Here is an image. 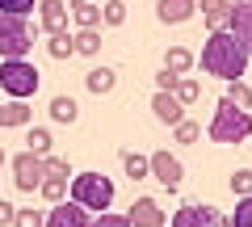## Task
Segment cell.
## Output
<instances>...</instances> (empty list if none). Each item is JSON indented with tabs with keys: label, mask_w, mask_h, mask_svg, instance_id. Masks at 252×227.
Segmentation results:
<instances>
[{
	"label": "cell",
	"mask_w": 252,
	"mask_h": 227,
	"mask_svg": "<svg viewBox=\"0 0 252 227\" xmlns=\"http://www.w3.org/2000/svg\"><path fill=\"white\" fill-rule=\"evenodd\" d=\"M210 227H231V223H227V219H223V215H219V210H215V206H210Z\"/></svg>",
	"instance_id": "38"
},
{
	"label": "cell",
	"mask_w": 252,
	"mask_h": 227,
	"mask_svg": "<svg viewBox=\"0 0 252 227\" xmlns=\"http://www.w3.org/2000/svg\"><path fill=\"white\" fill-rule=\"evenodd\" d=\"M202 72L219 76V80H227V84L244 80V72H248V51H244L227 30H215V34L206 38V46H202Z\"/></svg>",
	"instance_id": "1"
},
{
	"label": "cell",
	"mask_w": 252,
	"mask_h": 227,
	"mask_svg": "<svg viewBox=\"0 0 252 227\" xmlns=\"http://www.w3.org/2000/svg\"><path fill=\"white\" fill-rule=\"evenodd\" d=\"M67 194H72V202L84 206V210H105L109 202H114V181H109L105 173H76L72 181H67Z\"/></svg>",
	"instance_id": "4"
},
{
	"label": "cell",
	"mask_w": 252,
	"mask_h": 227,
	"mask_svg": "<svg viewBox=\"0 0 252 227\" xmlns=\"http://www.w3.org/2000/svg\"><path fill=\"white\" fill-rule=\"evenodd\" d=\"M0 13H9V17H30V13H34V0H0Z\"/></svg>",
	"instance_id": "32"
},
{
	"label": "cell",
	"mask_w": 252,
	"mask_h": 227,
	"mask_svg": "<svg viewBox=\"0 0 252 227\" xmlns=\"http://www.w3.org/2000/svg\"><path fill=\"white\" fill-rule=\"evenodd\" d=\"M30 46H34L30 21H26V17H9V13H0V59H26Z\"/></svg>",
	"instance_id": "5"
},
{
	"label": "cell",
	"mask_w": 252,
	"mask_h": 227,
	"mask_svg": "<svg viewBox=\"0 0 252 227\" xmlns=\"http://www.w3.org/2000/svg\"><path fill=\"white\" fill-rule=\"evenodd\" d=\"M122 164H126V177H130V181H143V177H152V173H147V156L126 152V156H122Z\"/></svg>",
	"instance_id": "24"
},
{
	"label": "cell",
	"mask_w": 252,
	"mask_h": 227,
	"mask_svg": "<svg viewBox=\"0 0 252 227\" xmlns=\"http://www.w3.org/2000/svg\"><path fill=\"white\" fill-rule=\"evenodd\" d=\"M89 227H130V223H126V215H109V210H101L97 219H89Z\"/></svg>",
	"instance_id": "34"
},
{
	"label": "cell",
	"mask_w": 252,
	"mask_h": 227,
	"mask_svg": "<svg viewBox=\"0 0 252 227\" xmlns=\"http://www.w3.org/2000/svg\"><path fill=\"white\" fill-rule=\"evenodd\" d=\"M51 118H55V122H63V127H72V122L80 118V105H76V97L59 93V97L51 101Z\"/></svg>",
	"instance_id": "18"
},
{
	"label": "cell",
	"mask_w": 252,
	"mask_h": 227,
	"mask_svg": "<svg viewBox=\"0 0 252 227\" xmlns=\"http://www.w3.org/2000/svg\"><path fill=\"white\" fill-rule=\"evenodd\" d=\"M42 210H34V206H17V215H13V227H42Z\"/></svg>",
	"instance_id": "29"
},
{
	"label": "cell",
	"mask_w": 252,
	"mask_h": 227,
	"mask_svg": "<svg viewBox=\"0 0 252 227\" xmlns=\"http://www.w3.org/2000/svg\"><path fill=\"white\" fill-rule=\"evenodd\" d=\"M38 17L46 34H67V0H38Z\"/></svg>",
	"instance_id": "11"
},
{
	"label": "cell",
	"mask_w": 252,
	"mask_h": 227,
	"mask_svg": "<svg viewBox=\"0 0 252 227\" xmlns=\"http://www.w3.org/2000/svg\"><path fill=\"white\" fill-rule=\"evenodd\" d=\"M231 227H252V194L248 198H240V206H235V215L227 219Z\"/></svg>",
	"instance_id": "31"
},
{
	"label": "cell",
	"mask_w": 252,
	"mask_h": 227,
	"mask_svg": "<svg viewBox=\"0 0 252 227\" xmlns=\"http://www.w3.org/2000/svg\"><path fill=\"white\" fill-rule=\"evenodd\" d=\"M172 97H177L181 105H193V101L202 97V84H198V80H177V89H172Z\"/></svg>",
	"instance_id": "26"
},
{
	"label": "cell",
	"mask_w": 252,
	"mask_h": 227,
	"mask_svg": "<svg viewBox=\"0 0 252 227\" xmlns=\"http://www.w3.org/2000/svg\"><path fill=\"white\" fill-rule=\"evenodd\" d=\"M9 127H30V105L26 101H4L0 105V130Z\"/></svg>",
	"instance_id": "15"
},
{
	"label": "cell",
	"mask_w": 252,
	"mask_h": 227,
	"mask_svg": "<svg viewBox=\"0 0 252 227\" xmlns=\"http://www.w3.org/2000/svg\"><path fill=\"white\" fill-rule=\"evenodd\" d=\"M67 4H84V0H67Z\"/></svg>",
	"instance_id": "42"
},
{
	"label": "cell",
	"mask_w": 252,
	"mask_h": 227,
	"mask_svg": "<svg viewBox=\"0 0 252 227\" xmlns=\"http://www.w3.org/2000/svg\"><path fill=\"white\" fill-rule=\"evenodd\" d=\"M206 21H210V34H215V30H223V26H227V13H223V9H210V13H206Z\"/></svg>",
	"instance_id": "37"
},
{
	"label": "cell",
	"mask_w": 252,
	"mask_h": 227,
	"mask_svg": "<svg viewBox=\"0 0 252 227\" xmlns=\"http://www.w3.org/2000/svg\"><path fill=\"white\" fill-rule=\"evenodd\" d=\"M248 135H252V118L223 97L215 105V118H210V127H206V139H215V143H240V139H248Z\"/></svg>",
	"instance_id": "3"
},
{
	"label": "cell",
	"mask_w": 252,
	"mask_h": 227,
	"mask_svg": "<svg viewBox=\"0 0 252 227\" xmlns=\"http://www.w3.org/2000/svg\"><path fill=\"white\" fill-rule=\"evenodd\" d=\"M235 4H244V0H219V9H223V13H231Z\"/></svg>",
	"instance_id": "39"
},
{
	"label": "cell",
	"mask_w": 252,
	"mask_h": 227,
	"mask_svg": "<svg viewBox=\"0 0 252 227\" xmlns=\"http://www.w3.org/2000/svg\"><path fill=\"white\" fill-rule=\"evenodd\" d=\"M147 173H152L164 190H181V181H185L181 160H177V156H168V152H152V156H147Z\"/></svg>",
	"instance_id": "6"
},
{
	"label": "cell",
	"mask_w": 252,
	"mask_h": 227,
	"mask_svg": "<svg viewBox=\"0 0 252 227\" xmlns=\"http://www.w3.org/2000/svg\"><path fill=\"white\" fill-rule=\"evenodd\" d=\"M38 84H42V76L30 59H0V89L9 101H30Z\"/></svg>",
	"instance_id": "2"
},
{
	"label": "cell",
	"mask_w": 252,
	"mask_h": 227,
	"mask_svg": "<svg viewBox=\"0 0 252 227\" xmlns=\"http://www.w3.org/2000/svg\"><path fill=\"white\" fill-rule=\"evenodd\" d=\"M223 30L252 55V0H244V4H235V9L227 13V26H223Z\"/></svg>",
	"instance_id": "8"
},
{
	"label": "cell",
	"mask_w": 252,
	"mask_h": 227,
	"mask_svg": "<svg viewBox=\"0 0 252 227\" xmlns=\"http://www.w3.org/2000/svg\"><path fill=\"white\" fill-rule=\"evenodd\" d=\"M42 227H89V210L63 198V202H55V206H51V215L42 219Z\"/></svg>",
	"instance_id": "9"
},
{
	"label": "cell",
	"mask_w": 252,
	"mask_h": 227,
	"mask_svg": "<svg viewBox=\"0 0 252 227\" xmlns=\"http://www.w3.org/2000/svg\"><path fill=\"white\" fill-rule=\"evenodd\" d=\"M13 215H17V206L0 198V227H13Z\"/></svg>",
	"instance_id": "36"
},
{
	"label": "cell",
	"mask_w": 252,
	"mask_h": 227,
	"mask_svg": "<svg viewBox=\"0 0 252 227\" xmlns=\"http://www.w3.org/2000/svg\"><path fill=\"white\" fill-rule=\"evenodd\" d=\"M126 21V4L122 0H105L101 4V26H122Z\"/></svg>",
	"instance_id": "25"
},
{
	"label": "cell",
	"mask_w": 252,
	"mask_h": 227,
	"mask_svg": "<svg viewBox=\"0 0 252 227\" xmlns=\"http://www.w3.org/2000/svg\"><path fill=\"white\" fill-rule=\"evenodd\" d=\"M4 160H9V152H4V147H0V164H4Z\"/></svg>",
	"instance_id": "41"
},
{
	"label": "cell",
	"mask_w": 252,
	"mask_h": 227,
	"mask_svg": "<svg viewBox=\"0 0 252 227\" xmlns=\"http://www.w3.org/2000/svg\"><path fill=\"white\" fill-rule=\"evenodd\" d=\"M67 181H72V177H42L38 194H42V198L55 206V202H63V198H67Z\"/></svg>",
	"instance_id": "20"
},
{
	"label": "cell",
	"mask_w": 252,
	"mask_h": 227,
	"mask_svg": "<svg viewBox=\"0 0 252 227\" xmlns=\"http://www.w3.org/2000/svg\"><path fill=\"white\" fill-rule=\"evenodd\" d=\"M42 177H46L42 156H30V152L13 156V181H17V190H21V194H34L38 185H42Z\"/></svg>",
	"instance_id": "7"
},
{
	"label": "cell",
	"mask_w": 252,
	"mask_h": 227,
	"mask_svg": "<svg viewBox=\"0 0 252 227\" xmlns=\"http://www.w3.org/2000/svg\"><path fill=\"white\" fill-rule=\"evenodd\" d=\"M152 114L164 122V127H177V122L185 118V105H181L172 93H156V97H152Z\"/></svg>",
	"instance_id": "13"
},
{
	"label": "cell",
	"mask_w": 252,
	"mask_h": 227,
	"mask_svg": "<svg viewBox=\"0 0 252 227\" xmlns=\"http://www.w3.org/2000/svg\"><path fill=\"white\" fill-rule=\"evenodd\" d=\"M26 152L46 160V156H51V130H46V127H34V130L26 135Z\"/></svg>",
	"instance_id": "21"
},
{
	"label": "cell",
	"mask_w": 252,
	"mask_h": 227,
	"mask_svg": "<svg viewBox=\"0 0 252 227\" xmlns=\"http://www.w3.org/2000/svg\"><path fill=\"white\" fill-rule=\"evenodd\" d=\"M72 17L80 30H97L101 26V4H93V0H84V4H72Z\"/></svg>",
	"instance_id": "19"
},
{
	"label": "cell",
	"mask_w": 252,
	"mask_h": 227,
	"mask_svg": "<svg viewBox=\"0 0 252 227\" xmlns=\"http://www.w3.org/2000/svg\"><path fill=\"white\" fill-rule=\"evenodd\" d=\"M193 13H198L193 0H156V17H160L164 26H181V21H189Z\"/></svg>",
	"instance_id": "12"
},
{
	"label": "cell",
	"mask_w": 252,
	"mask_h": 227,
	"mask_svg": "<svg viewBox=\"0 0 252 227\" xmlns=\"http://www.w3.org/2000/svg\"><path fill=\"white\" fill-rule=\"evenodd\" d=\"M172 130H177V143H198V139H202V127H198V122H189V118H181Z\"/></svg>",
	"instance_id": "30"
},
{
	"label": "cell",
	"mask_w": 252,
	"mask_h": 227,
	"mask_svg": "<svg viewBox=\"0 0 252 227\" xmlns=\"http://www.w3.org/2000/svg\"><path fill=\"white\" fill-rule=\"evenodd\" d=\"M72 51L76 55H97L101 51V34H97V30H80V34H72Z\"/></svg>",
	"instance_id": "22"
},
{
	"label": "cell",
	"mask_w": 252,
	"mask_h": 227,
	"mask_svg": "<svg viewBox=\"0 0 252 227\" xmlns=\"http://www.w3.org/2000/svg\"><path fill=\"white\" fill-rule=\"evenodd\" d=\"M227 101H231L235 109H244V114H248V105H252V89L244 80H231L227 84Z\"/></svg>",
	"instance_id": "23"
},
{
	"label": "cell",
	"mask_w": 252,
	"mask_h": 227,
	"mask_svg": "<svg viewBox=\"0 0 252 227\" xmlns=\"http://www.w3.org/2000/svg\"><path fill=\"white\" fill-rule=\"evenodd\" d=\"M42 168H46V177H72V164H67V160H59V156H46V160H42Z\"/></svg>",
	"instance_id": "33"
},
{
	"label": "cell",
	"mask_w": 252,
	"mask_h": 227,
	"mask_svg": "<svg viewBox=\"0 0 252 227\" xmlns=\"http://www.w3.org/2000/svg\"><path fill=\"white\" fill-rule=\"evenodd\" d=\"M193 64H198V59H193V51H185V46H168V55H164V72H172V76H185Z\"/></svg>",
	"instance_id": "17"
},
{
	"label": "cell",
	"mask_w": 252,
	"mask_h": 227,
	"mask_svg": "<svg viewBox=\"0 0 252 227\" xmlns=\"http://www.w3.org/2000/svg\"><path fill=\"white\" fill-rule=\"evenodd\" d=\"M126 223L130 227H164V206L156 198H139L135 206L126 210Z\"/></svg>",
	"instance_id": "10"
},
{
	"label": "cell",
	"mask_w": 252,
	"mask_h": 227,
	"mask_svg": "<svg viewBox=\"0 0 252 227\" xmlns=\"http://www.w3.org/2000/svg\"><path fill=\"white\" fill-rule=\"evenodd\" d=\"M172 227H210V206L206 202H189L172 215Z\"/></svg>",
	"instance_id": "14"
},
{
	"label": "cell",
	"mask_w": 252,
	"mask_h": 227,
	"mask_svg": "<svg viewBox=\"0 0 252 227\" xmlns=\"http://www.w3.org/2000/svg\"><path fill=\"white\" fill-rule=\"evenodd\" d=\"M114 84H118V72H114V67H93V72L84 76V89L97 93V97H101V93H114Z\"/></svg>",
	"instance_id": "16"
},
{
	"label": "cell",
	"mask_w": 252,
	"mask_h": 227,
	"mask_svg": "<svg viewBox=\"0 0 252 227\" xmlns=\"http://www.w3.org/2000/svg\"><path fill=\"white\" fill-rule=\"evenodd\" d=\"M231 194L235 198H248L252 194V168H235L231 173Z\"/></svg>",
	"instance_id": "28"
},
{
	"label": "cell",
	"mask_w": 252,
	"mask_h": 227,
	"mask_svg": "<svg viewBox=\"0 0 252 227\" xmlns=\"http://www.w3.org/2000/svg\"><path fill=\"white\" fill-rule=\"evenodd\" d=\"M46 51H51V59H67V55H76L72 51V34H51Z\"/></svg>",
	"instance_id": "27"
},
{
	"label": "cell",
	"mask_w": 252,
	"mask_h": 227,
	"mask_svg": "<svg viewBox=\"0 0 252 227\" xmlns=\"http://www.w3.org/2000/svg\"><path fill=\"white\" fill-rule=\"evenodd\" d=\"M193 4H202V13H210V9H219V0H193Z\"/></svg>",
	"instance_id": "40"
},
{
	"label": "cell",
	"mask_w": 252,
	"mask_h": 227,
	"mask_svg": "<svg viewBox=\"0 0 252 227\" xmlns=\"http://www.w3.org/2000/svg\"><path fill=\"white\" fill-rule=\"evenodd\" d=\"M177 80H181V76H172V72H156V84H160V93H172V89H177Z\"/></svg>",
	"instance_id": "35"
}]
</instances>
